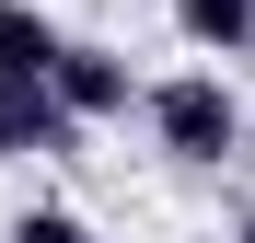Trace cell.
Returning <instances> with one entry per match:
<instances>
[{
    "label": "cell",
    "instance_id": "2",
    "mask_svg": "<svg viewBox=\"0 0 255 243\" xmlns=\"http://www.w3.org/2000/svg\"><path fill=\"white\" fill-rule=\"evenodd\" d=\"M47 93L81 116V128H93V116H128V58H116V47H93V35H70V58H58Z\"/></svg>",
    "mask_w": 255,
    "mask_h": 243
},
{
    "label": "cell",
    "instance_id": "3",
    "mask_svg": "<svg viewBox=\"0 0 255 243\" xmlns=\"http://www.w3.org/2000/svg\"><path fill=\"white\" fill-rule=\"evenodd\" d=\"M70 35L35 12V0H0V93H23V81H58Z\"/></svg>",
    "mask_w": 255,
    "mask_h": 243
},
{
    "label": "cell",
    "instance_id": "5",
    "mask_svg": "<svg viewBox=\"0 0 255 243\" xmlns=\"http://www.w3.org/2000/svg\"><path fill=\"white\" fill-rule=\"evenodd\" d=\"M12 243H93V232H81L70 209H23V220H12Z\"/></svg>",
    "mask_w": 255,
    "mask_h": 243
},
{
    "label": "cell",
    "instance_id": "1",
    "mask_svg": "<svg viewBox=\"0 0 255 243\" xmlns=\"http://www.w3.org/2000/svg\"><path fill=\"white\" fill-rule=\"evenodd\" d=\"M151 139L174 151V162H232V139H244L232 81H221V70H174V81H151Z\"/></svg>",
    "mask_w": 255,
    "mask_h": 243
},
{
    "label": "cell",
    "instance_id": "6",
    "mask_svg": "<svg viewBox=\"0 0 255 243\" xmlns=\"http://www.w3.org/2000/svg\"><path fill=\"white\" fill-rule=\"evenodd\" d=\"M232 243H255V220H244V232H232Z\"/></svg>",
    "mask_w": 255,
    "mask_h": 243
},
{
    "label": "cell",
    "instance_id": "4",
    "mask_svg": "<svg viewBox=\"0 0 255 243\" xmlns=\"http://www.w3.org/2000/svg\"><path fill=\"white\" fill-rule=\"evenodd\" d=\"M174 23L197 35L209 58H244V47H255V0H174Z\"/></svg>",
    "mask_w": 255,
    "mask_h": 243
}]
</instances>
